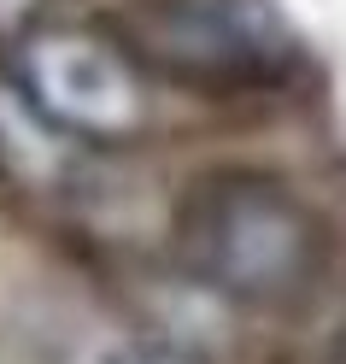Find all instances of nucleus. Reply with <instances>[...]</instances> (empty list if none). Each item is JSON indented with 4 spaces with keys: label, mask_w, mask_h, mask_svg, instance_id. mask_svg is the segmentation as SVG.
I'll list each match as a JSON object with an SVG mask.
<instances>
[{
    "label": "nucleus",
    "mask_w": 346,
    "mask_h": 364,
    "mask_svg": "<svg viewBox=\"0 0 346 364\" xmlns=\"http://www.w3.org/2000/svg\"><path fill=\"white\" fill-rule=\"evenodd\" d=\"M329 364H346V335H340V347L329 353Z\"/></svg>",
    "instance_id": "obj_6"
},
{
    "label": "nucleus",
    "mask_w": 346,
    "mask_h": 364,
    "mask_svg": "<svg viewBox=\"0 0 346 364\" xmlns=\"http://www.w3.org/2000/svg\"><path fill=\"white\" fill-rule=\"evenodd\" d=\"M18 88L53 129L82 141H129L147 124L135 65L88 30H30L18 41Z\"/></svg>",
    "instance_id": "obj_2"
},
{
    "label": "nucleus",
    "mask_w": 346,
    "mask_h": 364,
    "mask_svg": "<svg viewBox=\"0 0 346 364\" xmlns=\"http://www.w3.org/2000/svg\"><path fill=\"white\" fill-rule=\"evenodd\" d=\"M165 41L200 71H264L282 53V24L264 0H176Z\"/></svg>",
    "instance_id": "obj_3"
},
{
    "label": "nucleus",
    "mask_w": 346,
    "mask_h": 364,
    "mask_svg": "<svg viewBox=\"0 0 346 364\" xmlns=\"http://www.w3.org/2000/svg\"><path fill=\"white\" fill-rule=\"evenodd\" d=\"M100 364H158V358H153L147 347H118V353H106Z\"/></svg>",
    "instance_id": "obj_5"
},
{
    "label": "nucleus",
    "mask_w": 346,
    "mask_h": 364,
    "mask_svg": "<svg viewBox=\"0 0 346 364\" xmlns=\"http://www.w3.org/2000/svg\"><path fill=\"white\" fill-rule=\"evenodd\" d=\"M36 12V0H0V30H18Z\"/></svg>",
    "instance_id": "obj_4"
},
{
    "label": "nucleus",
    "mask_w": 346,
    "mask_h": 364,
    "mask_svg": "<svg viewBox=\"0 0 346 364\" xmlns=\"http://www.w3.org/2000/svg\"><path fill=\"white\" fill-rule=\"evenodd\" d=\"M176 253L194 282L241 306H288L317 282L323 223L293 188L259 171L200 176L176 206Z\"/></svg>",
    "instance_id": "obj_1"
}]
</instances>
